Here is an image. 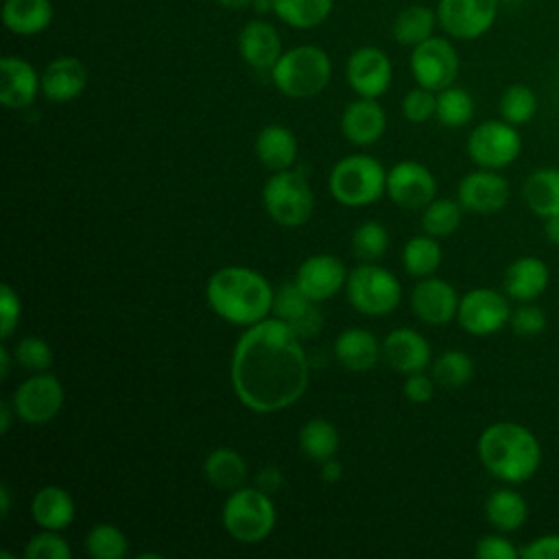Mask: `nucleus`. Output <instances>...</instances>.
Returning <instances> with one entry per match:
<instances>
[{
    "label": "nucleus",
    "mask_w": 559,
    "mask_h": 559,
    "mask_svg": "<svg viewBox=\"0 0 559 559\" xmlns=\"http://www.w3.org/2000/svg\"><path fill=\"white\" fill-rule=\"evenodd\" d=\"M308 376L301 338L277 317L249 325L234 347V393L253 413H277L293 406L304 395Z\"/></svg>",
    "instance_id": "obj_1"
},
{
    "label": "nucleus",
    "mask_w": 559,
    "mask_h": 559,
    "mask_svg": "<svg viewBox=\"0 0 559 559\" xmlns=\"http://www.w3.org/2000/svg\"><path fill=\"white\" fill-rule=\"evenodd\" d=\"M273 295L269 280L247 266H223L205 286L210 308L227 323L255 325L273 310Z\"/></svg>",
    "instance_id": "obj_2"
},
{
    "label": "nucleus",
    "mask_w": 559,
    "mask_h": 559,
    "mask_svg": "<svg viewBox=\"0 0 559 559\" xmlns=\"http://www.w3.org/2000/svg\"><path fill=\"white\" fill-rule=\"evenodd\" d=\"M476 450L483 467L509 485L526 483L542 465V445L535 432L515 421L489 424L480 432Z\"/></svg>",
    "instance_id": "obj_3"
},
{
    "label": "nucleus",
    "mask_w": 559,
    "mask_h": 559,
    "mask_svg": "<svg viewBox=\"0 0 559 559\" xmlns=\"http://www.w3.org/2000/svg\"><path fill=\"white\" fill-rule=\"evenodd\" d=\"M332 76L330 57L317 46H297L277 59L271 68L275 87L290 98H310L325 90Z\"/></svg>",
    "instance_id": "obj_4"
},
{
    "label": "nucleus",
    "mask_w": 559,
    "mask_h": 559,
    "mask_svg": "<svg viewBox=\"0 0 559 559\" xmlns=\"http://www.w3.org/2000/svg\"><path fill=\"white\" fill-rule=\"evenodd\" d=\"M221 520L234 539L258 544L266 539L275 526V507L262 489L238 487L227 496Z\"/></svg>",
    "instance_id": "obj_5"
},
{
    "label": "nucleus",
    "mask_w": 559,
    "mask_h": 559,
    "mask_svg": "<svg viewBox=\"0 0 559 559\" xmlns=\"http://www.w3.org/2000/svg\"><path fill=\"white\" fill-rule=\"evenodd\" d=\"M328 186L332 197L343 205H369L386 192V170L369 155H349L336 162Z\"/></svg>",
    "instance_id": "obj_6"
},
{
    "label": "nucleus",
    "mask_w": 559,
    "mask_h": 559,
    "mask_svg": "<svg viewBox=\"0 0 559 559\" xmlns=\"http://www.w3.org/2000/svg\"><path fill=\"white\" fill-rule=\"evenodd\" d=\"M347 299L349 304L369 317H384L393 312L402 299L400 280L384 266L365 262L347 275Z\"/></svg>",
    "instance_id": "obj_7"
},
{
    "label": "nucleus",
    "mask_w": 559,
    "mask_h": 559,
    "mask_svg": "<svg viewBox=\"0 0 559 559\" xmlns=\"http://www.w3.org/2000/svg\"><path fill=\"white\" fill-rule=\"evenodd\" d=\"M262 201L269 216L282 227H299L312 216L314 197L304 179L295 170H275L262 190Z\"/></svg>",
    "instance_id": "obj_8"
},
{
    "label": "nucleus",
    "mask_w": 559,
    "mask_h": 559,
    "mask_svg": "<svg viewBox=\"0 0 559 559\" xmlns=\"http://www.w3.org/2000/svg\"><path fill=\"white\" fill-rule=\"evenodd\" d=\"M522 138L518 127L507 120H483L467 138V155L478 168L500 170L518 159Z\"/></svg>",
    "instance_id": "obj_9"
},
{
    "label": "nucleus",
    "mask_w": 559,
    "mask_h": 559,
    "mask_svg": "<svg viewBox=\"0 0 559 559\" xmlns=\"http://www.w3.org/2000/svg\"><path fill=\"white\" fill-rule=\"evenodd\" d=\"M11 404L15 408V417L24 424L44 426L59 415L63 406V386L57 376L39 371L17 384Z\"/></svg>",
    "instance_id": "obj_10"
},
{
    "label": "nucleus",
    "mask_w": 559,
    "mask_h": 559,
    "mask_svg": "<svg viewBox=\"0 0 559 559\" xmlns=\"http://www.w3.org/2000/svg\"><path fill=\"white\" fill-rule=\"evenodd\" d=\"M509 319V299L493 288H472L459 301L456 321L472 336H491L502 330Z\"/></svg>",
    "instance_id": "obj_11"
},
{
    "label": "nucleus",
    "mask_w": 559,
    "mask_h": 559,
    "mask_svg": "<svg viewBox=\"0 0 559 559\" xmlns=\"http://www.w3.org/2000/svg\"><path fill=\"white\" fill-rule=\"evenodd\" d=\"M411 72L417 85L441 92L443 87H450L459 74V55L448 39L428 37L413 46Z\"/></svg>",
    "instance_id": "obj_12"
},
{
    "label": "nucleus",
    "mask_w": 559,
    "mask_h": 559,
    "mask_svg": "<svg viewBox=\"0 0 559 559\" xmlns=\"http://www.w3.org/2000/svg\"><path fill=\"white\" fill-rule=\"evenodd\" d=\"M500 0H439L437 20L454 39L483 37L498 17Z\"/></svg>",
    "instance_id": "obj_13"
},
{
    "label": "nucleus",
    "mask_w": 559,
    "mask_h": 559,
    "mask_svg": "<svg viewBox=\"0 0 559 559\" xmlns=\"http://www.w3.org/2000/svg\"><path fill=\"white\" fill-rule=\"evenodd\" d=\"M511 197L509 181L491 168H478L467 173L456 190V201L463 210L474 214H496Z\"/></svg>",
    "instance_id": "obj_14"
},
{
    "label": "nucleus",
    "mask_w": 559,
    "mask_h": 559,
    "mask_svg": "<svg viewBox=\"0 0 559 559\" xmlns=\"http://www.w3.org/2000/svg\"><path fill=\"white\" fill-rule=\"evenodd\" d=\"M437 192L432 173L419 162H397L386 170V194L404 210H424Z\"/></svg>",
    "instance_id": "obj_15"
},
{
    "label": "nucleus",
    "mask_w": 559,
    "mask_h": 559,
    "mask_svg": "<svg viewBox=\"0 0 559 559\" xmlns=\"http://www.w3.org/2000/svg\"><path fill=\"white\" fill-rule=\"evenodd\" d=\"M461 297L454 286L439 277H421L411 293V308L415 317L428 325H445L459 312Z\"/></svg>",
    "instance_id": "obj_16"
},
{
    "label": "nucleus",
    "mask_w": 559,
    "mask_h": 559,
    "mask_svg": "<svg viewBox=\"0 0 559 559\" xmlns=\"http://www.w3.org/2000/svg\"><path fill=\"white\" fill-rule=\"evenodd\" d=\"M277 319H282L299 338L317 336L323 328V314L295 282L284 284L273 295V310Z\"/></svg>",
    "instance_id": "obj_17"
},
{
    "label": "nucleus",
    "mask_w": 559,
    "mask_h": 559,
    "mask_svg": "<svg viewBox=\"0 0 559 559\" xmlns=\"http://www.w3.org/2000/svg\"><path fill=\"white\" fill-rule=\"evenodd\" d=\"M347 269L345 264L330 253H317L306 258L297 273L295 284L317 304L330 299L347 284Z\"/></svg>",
    "instance_id": "obj_18"
},
{
    "label": "nucleus",
    "mask_w": 559,
    "mask_h": 559,
    "mask_svg": "<svg viewBox=\"0 0 559 559\" xmlns=\"http://www.w3.org/2000/svg\"><path fill=\"white\" fill-rule=\"evenodd\" d=\"M391 76V61L380 48H358L347 61V83L358 96L378 98L389 90Z\"/></svg>",
    "instance_id": "obj_19"
},
{
    "label": "nucleus",
    "mask_w": 559,
    "mask_h": 559,
    "mask_svg": "<svg viewBox=\"0 0 559 559\" xmlns=\"http://www.w3.org/2000/svg\"><path fill=\"white\" fill-rule=\"evenodd\" d=\"M382 354L393 371L406 376L424 371L430 362V345L413 328L391 330L382 343Z\"/></svg>",
    "instance_id": "obj_20"
},
{
    "label": "nucleus",
    "mask_w": 559,
    "mask_h": 559,
    "mask_svg": "<svg viewBox=\"0 0 559 559\" xmlns=\"http://www.w3.org/2000/svg\"><path fill=\"white\" fill-rule=\"evenodd\" d=\"M41 90V76L20 57L0 59V103L7 109L28 107Z\"/></svg>",
    "instance_id": "obj_21"
},
{
    "label": "nucleus",
    "mask_w": 559,
    "mask_h": 559,
    "mask_svg": "<svg viewBox=\"0 0 559 559\" xmlns=\"http://www.w3.org/2000/svg\"><path fill=\"white\" fill-rule=\"evenodd\" d=\"M550 284V271L546 262L537 255L515 258L502 277L504 295L518 304L535 301Z\"/></svg>",
    "instance_id": "obj_22"
},
{
    "label": "nucleus",
    "mask_w": 559,
    "mask_h": 559,
    "mask_svg": "<svg viewBox=\"0 0 559 559\" xmlns=\"http://www.w3.org/2000/svg\"><path fill=\"white\" fill-rule=\"evenodd\" d=\"M384 129L386 116L376 98L360 96L358 100L349 103L341 116V131L356 146L376 144L382 138Z\"/></svg>",
    "instance_id": "obj_23"
},
{
    "label": "nucleus",
    "mask_w": 559,
    "mask_h": 559,
    "mask_svg": "<svg viewBox=\"0 0 559 559\" xmlns=\"http://www.w3.org/2000/svg\"><path fill=\"white\" fill-rule=\"evenodd\" d=\"M85 85L87 68L76 57H57L41 74V92L55 103H66L81 96Z\"/></svg>",
    "instance_id": "obj_24"
},
{
    "label": "nucleus",
    "mask_w": 559,
    "mask_h": 559,
    "mask_svg": "<svg viewBox=\"0 0 559 559\" xmlns=\"http://www.w3.org/2000/svg\"><path fill=\"white\" fill-rule=\"evenodd\" d=\"M238 50L251 68L271 70L282 57V39L271 24L253 20L240 31Z\"/></svg>",
    "instance_id": "obj_25"
},
{
    "label": "nucleus",
    "mask_w": 559,
    "mask_h": 559,
    "mask_svg": "<svg viewBox=\"0 0 559 559\" xmlns=\"http://www.w3.org/2000/svg\"><path fill=\"white\" fill-rule=\"evenodd\" d=\"M334 356L347 371H369L380 358L378 338L365 328H347L334 341Z\"/></svg>",
    "instance_id": "obj_26"
},
{
    "label": "nucleus",
    "mask_w": 559,
    "mask_h": 559,
    "mask_svg": "<svg viewBox=\"0 0 559 559\" xmlns=\"http://www.w3.org/2000/svg\"><path fill=\"white\" fill-rule=\"evenodd\" d=\"M74 498L57 485L41 487L31 502L33 520L48 531H63L74 520Z\"/></svg>",
    "instance_id": "obj_27"
},
{
    "label": "nucleus",
    "mask_w": 559,
    "mask_h": 559,
    "mask_svg": "<svg viewBox=\"0 0 559 559\" xmlns=\"http://www.w3.org/2000/svg\"><path fill=\"white\" fill-rule=\"evenodd\" d=\"M522 199L526 207L539 218L559 214V168L542 166L528 173L522 183Z\"/></svg>",
    "instance_id": "obj_28"
},
{
    "label": "nucleus",
    "mask_w": 559,
    "mask_h": 559,
    "mask_svg": "<svg viewBox=\"0 0 559 559\" xmlns=\"http://www.w3.org/2000/svg\"><path fill=\"white\" fill-rule=\"evenodd\" d=\"M255 155L271 170H286L297 157V138L282 124H266L255 138Z\"/></svg>",
    "instance_id": "obj_29"
},
{
    "label": "nucleus",
    "mask_w": 559,
    "mask_h": 559,
    "mask_svg": "<svg viewBox=\"0 0 559 559\" xmlns=\"http://www.w3.org/2000/svg\"><path fill=\"white\" fill-rule=\"evenodd\" d=\"M485 518L500 533H513L522 528L528 518V504L524 496L511 487H500L485 500Z\"/></svg>",
    "instance_id": "obj_30"
},
{
    "label": "nucleus",
    "mask_w": 559,
    "mask_h": 559,
    "mask_svg": "<svg viewBox=\"0 0 559 559\" xmlns=\"http://www.w3.org/2000/svg\"><path fill=\"white\" fill-rule=\"evenodd\" d=\"M52 20L50 0H4L2 22L15 35H37Z\"/></svg>",
    "instance_id": "obj_31"
},
{
    "label": "nucleus",
    "mask_w": 559,
    "mask_h": 559,
    "mask_svg": "<svg viewBox=\"0 0 559 559\" xmlns=\"http://www.w3.org/2000/svg\"><path fill=\"white\" fill-rule=\"evenodd\" d=\"M203 474L210 485L223 491L242 487L247 478V463L234 448H216L203 461Z\"/></svg>",
    "instance_id": "obj_32"
},
{
    "label": "nucleus",
    "mask_w": 559,
    "mask_h": 559,
    "mask_svg": "<svg viewBox=\"0 0 559 559\" xmlns=\"http://www.w3.org/2000/svg\"><path fill=\"white\" fill-rule=\"evenodd\" d=\"M275 15L295 28H312L328 20L332 0H271Z\"/></svg>",
    "instance_id": "obj_33"
},
{
    "label": "nucleus",
    "mask_w": 559,
    "mask_h": 559,
    "mask_svg": "<svg viewBox=\"0 0 559 559\" xmlns=\"http://www.w3.org/2000/svg\"><path fill=\"white\" fill-rule=\"evenodd\" d=\"M299 445L310 461L323 463L332 459L338 448V430L328 419H308L299 430Z\"/></svg>",
    "instance_id": "obj_34"
},
{
    "label": "nucleus",
    "mask_w": 559,
    "mask_h": 559,
    "mask_svg": "<svg viewBox=\"0 0 559 559\" xmlns=\"http://www.w3.org/2000/svg\"><path fill=\"white\" fill-rule=\"evenodd\" d=\"M437 15L424 7V4H413L406 7L402 13H397L393 22V37L397 44L404 46H417L432 37Z\"/></svg>",
    "instance_id": "obj_35"
},
{
    "label": "nucleus",
    "mask_w": 559,
    "mask_h": 559,
    "mask_svg": "<svg viewBox=\"0 0 559 559\" xmlns=\"http://www.w3.org/2000/svg\"><path fill=\"white\" fill-rule=\"evenodd\" d=\"M402 262L408 275L428 277L441 264V247L435 236H413L402 249Z\"/></svg>",
    "instance_id": "obj_36"
},
{
    "label": "nucleus",
    "mask_w": 559,
    "mask_h": 559,
    "mask_svg": "<svg viewBox=\"0 0 559 559\" xmlns=\"http://www.w3.org/2000/svg\"><path fill=\"white\" fill-rule=\"evenodd\" d=\"M443 127H463L474 116V98L467 90L450 85L437 94V114Z\"/></svg>",
    "instance_id": "obj_37"
},
{
    "label": "nucleus",
    "mask_w": 559,
    "mask_h": 559,
    "mask_svg": "<svg viewBox=\"0 0 559 559\" xmlns=\"http://www.w3.org/2000/svg\"><path fill=\"white\" fill-rule=\"evenodd\" d=\"M463 207L459 201L452 199H432L421 212V227L428 236L443 238L456 231L461 225Z\"/></svg>",
    "instance_id": "obj_38"
},
{
    "label": "nucleus",
    "mask_w": 559,
    "mask_h": 559,
    "mask_svg": "<svg viewBox=\"0 0 559 559\" xmlns=\"http://www.w3.org/2000/svg\"><path fill=\"white\" fill-rule=\"evenodd\" d=\"M537 114V96L524 83L509 85L500 96V118L513 127H522Z\"/></svg>",
    "instance_id": "obj_39"
},
{
    "label": "nucleus",
    "mask_w": 559,
    "mask_h": 559,
    "mask_svg": "<svg viewBox=\"0 0 559 559\" xmlns=\"http://www.w3.org/2000/svg\"><path fill=\"white\" fill-rule=\"evenodd\" d=\"M432 378L445 389H461L474 378V360L461 349H448L432 365Z\"/></svg>",
    "instance_id": "obj_40"
},
{
    "label": "nucleus",
    "mask_w": 559,
    "mask_h": 559,
    "mask_svg": "<svg viewBox=\"0 0 559 559\" xmlns=\"http://www.w3.org/2000/svg\"><path fill=\"white\" fill-rule=\"evenodd\" d=\"M85 550L94 559H120L127 555V535L114 524H96L85 535Z\"/></svg>",
    "instance_id": "obj_41"
},
{
    "label": "nucleus",
    "mask_w": 559,
    "mask_h": 559,
    "mask_svg": "<svg viewBox=\"0 0 559 559\" xmlns=\"http://www.w3.org/2000/svg\"><path fill=\"white\" fill-rule=\"evenodd\" d=\"M352 249H354L356 258H360L362 262H373V260L382 258L384 251L389 249L386 227L378 221L360 223L352 236Z\"/></svg>",
    "instance_id": "obj_42"
},
{
    "label": "nucleus",
    "mask_w": 559,
    "mask_h": 559,
    "mask_svg": "<svg viewBox=\"0 0 559 559\" xmlns=\"http://www.w3.org/2000/svg\"><path fill=\"white\" fill-rule=\"evenodd\" d=\"M72 555L68 542L59 535V531L44 528L26 542L24 557L26 559H68Z\"/></svg>",
    "instance_id": "obj_43"
},
{
    "label": "nucleus",
    "mask_w": 559,
    "mask_h": 559,
    "mask_svg": "<svg viewBox=\"0 0 559 559\" xmlns=\"http://www.w3.org/2000/svg\"><path fill=\"white\" fill-rule=\"evenodd\" d=\"M509 325L518 336L533 338L546 330L548 319H546V312L535 301H522L515 310H511Z\"/></svg>",
    "instance_id": "obj_44"
},
{
    "label": "nucleus",
    "mask_w": 559,
    "mask_h": 559,
    "mask_svg": "<svg viewBox=\"0 0 559 559\" xmlns=\"http://www.w3.org/2000/svg\"><path fill=\"white\" fill-rule=\"evenodd\" d=\"M15 360L33 373L46 371L52 362V349L50 345L39 338V336H24L17 345H15Z\"/></svg>",
    "instance_id": "obj_45"
},
{
    "label": "nucleus",
    "mask_w": 559,
    "mask_h": 559,
    "mask_svg": "<svg viewBox=\"0 0 559 559\" xmlns=\"http://www.w3.org/2000/svg\"><path fill=\"white\" fill-rule=\"evenodd\" d=\"M402 111L411 122H426L437 114V96L428 87L411 90L402 100Z\"/></svg>",
    "instance_id": "obj_46"
},
{
    "label": "nucleus",
    "mask_w": 559,
    "mask_h": 559,
    "mask_svg": "<svg viewBox=\"0 0 559 559\" xmlns=\"http://www.w3.org/2000/svg\"><path fill=\"white\" fill-rule=\"evenodd\" d=\"M474 555L478 559H518L520 548L498 531L491 535H483L474 546Z\"/></svg>",
    "instance_id": "obj_47"
},
{
    "label": "nucleus",
    "mask_w": 559,
    "mask_h": 559,
    "mask_svg": "<svg viewBox=\"0 0 559 559\" xmlns=\"http://www.w3.org/2000/svg\"><path fill=\"white\" fill-rule=\"evenodd\" d=\"M20 312H22V306H20L17 293L9 284H2V288H0V334H2V338H9L15 332L17 323H20Z\"/></svg>",
    "instance_id": "obj_48"
},
{
    "label": "nucleus",
    "mask_w": 559,
    "mask_h": 559,
    "mask_svg": "<svg viewBox=\"0 0 559 559\" xmlns=\"http://www.w3.org/2000/svg\"><path fill=\"white\" fill-rule=\"evenodd\" d=\"M522 559H559V533H546L520 548Z\"/></svg>",
    "instance_id": "obj_49"
},
{
    "label": "nucleus",
    "mask_w": 559,
    "mask_h": 559,
    "mask_svg": "<svg viewBox=\"0 0 559 559\" xmlns=\"http://www.w3.org/2000/svg\"><path fill=\"white\" fill-rule=\"evenodd\" d=\"M404 395L413 402V404H426L432 400L435 395V382L432 378H428L424 371H415L408 373L406 382H404Z\"/></svg>",
    "instance_id": "obj_50"
},
{
    "label": "nucleus",
    "mask_w": 559,
    "mask_h": 559,
    "mask_svg": "<svg viewBox=\"0 0 559 559\" xmlns=\"http://www.w3.org/2000/svg\"><path fill=\"white\" fill-rule=\"evenodd\" d=\"M284 478L282 472L277 467H264L258 476H255V487L262 489L264 493H275L282 487Z\"/></svg>",
    "instance_id": "obj_51"
},
{
    "label": "nucleus",
    "mask_w": 559,
    "mask_h": 559,
    "mask_svg": "<svg viewBox=\"0 0 559 559\" xmlns=\"http://www.w3.org/2000/svg\"><path fill=\"white\" fill-rule=\"evenodd\" d=\"M341 476H343V465L338 461H334V456L321 463V478L325 483H336V480H341Z\"/></svg>",
    "instance_id": "obj_52"
},
{
    "label": "nucleus",
    "mask_w": 559,
    "mask_h": 559,
    "mask_svg": "<svg viewBox=\"0 0 559 559\" xmlns=\"http://www.w3.org/2000/svg\"><path fill=\"white\" fill-rule=\"evenodd\" d=\"M544 236L550 245L559 247V214H555L550 218H544Z\"/></svg>",
    "instance_id": "obj_53"
},
{
    "label": "nucleus",
    "mask_w": 559,
    "mask_h": 559,
    "mask_svg": "<svg viewBox=\"0 0 559 559\" xmlns=\"http://www.w3.org/2000/svg\"><path fill=\"white\" fill-rule=\"evenodd\" d=\"M15 415V408H13V404L9 402V400H2V404H0V430L2 432H9V428H11V417Z\"/></svg>",
    "instance_id": "obj_54"
},
{
    "label": "nucleus",
    "mask_w": 559,
    "mask_h": 559,
    "mask_svg": "<svg viewBox=\"0 0 559 559\" xmlns=\"http://www.w3.org/2000/svg\"><path fill=\"white\" fill-rule=\"evenodd\" d=\"M9 509H11V493H9V487H7V485H0V515L7 518V515H9Z\"/></svg>",
    "instance_id": "obj_55"
},
{
    "label": "nucleus",
    "mask_w": 559,
    "mask_h": 559,
    "mask_svg": "<svg viewBox=\"0 0 559 559\" xmlns=\"http://www.w3.org/2000/svg\"><path fill=\"white\" fill-rule=\"evenodd\" d=\"M9 369H11L9 349L2 345V347H0V376H2V378H7V376H9Z\"/></svg>",
    "instance_id": "obj_56"
},
{
    "label": "nucleus",
    "mask_w": 559,
    "mask_h": 559,
    "mask_svg": "<svg viewBox=\"0 0 559 559\" xmlns=\"http://www.w3.org/2000/svg\"><path fill=\"white\" fill-rule=\"evenodd\" d=\"M225 9H242V7H247L249 2H253V0H218Z\"/></svg>",
    "instance_id": "obj_57"
}]
</instances>
